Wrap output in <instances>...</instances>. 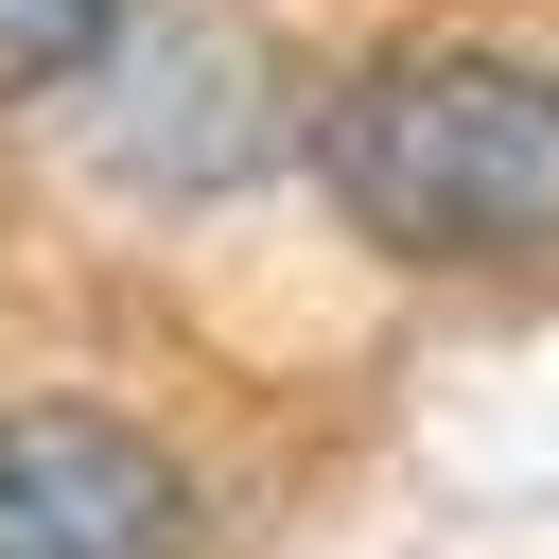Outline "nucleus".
<instances>
[{
    "label": "nucleus",
    "instance_id": "obj_3",
    "mask_svg": "<svg viewBox=\"0 0 559 559\" xmlns=\"http://www.w3.org/2000/svg\"><path fill=\"white\" fill-rule=\"evenodd\" d=\"M122 17H140V0H0V105L87 87V70L122 52Z\"/></svg>",
    "mask_w": 559,
    "mask_h": 559
},
{
    "label": "nucleus",
    "instance_id": "obj_2",
    "mask_svg": "<svg viewBox=\"0 0 559 559\" xmlns=\"http://www.w3.org/2000/svg\"><path fill=\"white\" fill-rule=\"evenodd\" d=\"M0 559H192V472L122 402H0Z\"/></svg>",
    "mask_w": 559,
    "mask_h": 559
},
{
    "label": "nucleus",
    "instance_id": "obj_1",
    "mask_svg": "<svg viewBox=\"0 0 559 559\" xmlns=\"http://www.w3.org/2000/svg\"><path fill=\"white\" fill-rule=\"evenodd\" d=\"M314 175L402 262H542L559 245V70L507 35H402L314 87Z\"/></svg>",
    "mask_w": 559,
    "mask_h": 559
}]
</instances>
